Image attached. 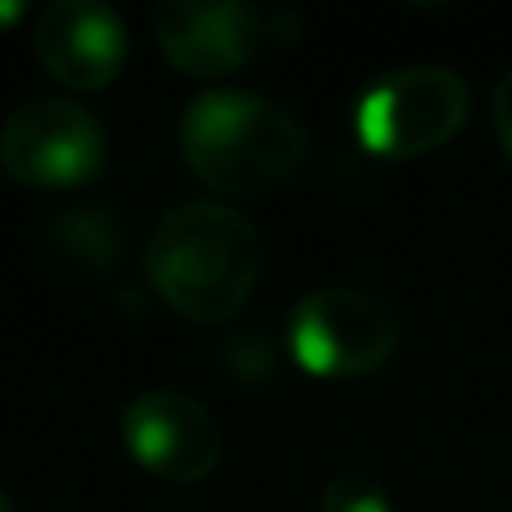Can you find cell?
<instances>
[{
	"label": "cell",
	"mask_w": 512,
	"mask_h": 512,
	"mask_svg": "<svg viewBox=\"0 0 512 512\" xmlns=\"http://www.w3.org/2000/svg\"><path fill=\"white\" fill-rule=\"evenodd\" d=\"M468 116V84L444 64H408L364 88L356 136L368 152L412 160L444 148Z\"/></svg>",
	"instance_id": "cell-3"
},
{
	"label": "cell",
	"mask_w": 512,
	"mask_h": 512,
	"mask_svg": "<svg viewBox=\"0 0 512 512\" xmlns=\"http://www.w3.org/2000/svg\"><path fill=\"white\" fill-rule=\"evenodd\" d=\"M228 352H232V364H236L232 372H236V376H244L248 384H256V380H264L268 372H276V360L268 356L272 348H268L260 336H252V332H248V336H240V340H232V348H228Z\"/></svg>",
	"instance_id": "cell-11"
},
{
	"label": "cell",
	"mask_w": 512,
	"mask_h": 512,
	"mask_svg": "<svg viewBox=\"0 0 512 512\" xmlns=\"http://www.w3.org/2000/svg\"><path fill=\"white\" fill-rule=\"evenodd\" d=\"M56 244L76 256L80 264L88 268H108L120 252V232H116V220L96 212V208H80V212H64L52 228Z\"/></svg>",
	"instance_id": "cell-9"
},
{
	"label": "cell",
	"mask_w": 512,
	"mask_h": 512,
	"mask_svg": "<svg viewBox=\"0 0 512 512\" xmlns=\"http://www.w3.org/2000/svg\"><path fill=\"white\" fill-rule=\"evenodd\" d=\"M492 124H496V136H500L504 152L512 156V68L496 80V92H492Z\"/></svg>",
	"instance_id": "cell-12"
},
{
	"label": "cell",
	"mask_w": 512,
	"mask_h": 512,
	"mask_svg": "<svg viewBox=\"0 0 512 512\" xmlns=\"http://www.w3.org/2000/svg\"><path fill=\"white\" fill-rule=\"evenodd\" d=\"M100 120L68 96H32L0 124V168L24 188H76L104 168Z\"/></svg>",
	"instance_id": "cell-5"
},
{
	"label": "cell",
	"mask_w": 512,
	"mask_h": 512,
	"mask_svg": "<svg viewBox=\"0 0 512 512\" xmlns=\"http://www.w3.org/2000/svg\"><path fill=\"white\" fill-rule=\"evenodd\" d=\"M32 48L40 68L72 88V92H100L108 88L128 56L124 20L96 0H56L40 12Z\"/></svg>",
	"instance_id": "cell-8"
},
{
	"label": "cell",
	"mask_w": 512,
	"mask_h": 512,
	"mask_svg": "<svg viewBox=\"0 0 512 512\" xmlns=\"http://www.w3.org/2000/svg\"><path fill=\"white\" fill-rule=\"evenodd\" d=\"M24 16V4H16V0H0V32L8 28V24H16Z\"/></svg>",
	"instance_id": "cell-13"
},
{
	"label": "cell",
	"mask_w": 512,
	"mask_h": 512,
	"mask_svg": "<svg viewBox=\"0 0 512 512\" xmlns=\"http://www.w3.org/2000/svg\"><path fill=\"white\" fill-rule=\"evenodd\" d=\"M152 36L176 72L212 80L256 56L264 16L240 0H164L152 12Z\"/></svg>",
	"instance_id": "cell-7"
},
{
	"label": "cell",
	"mask_w": 512,
	"mask_h": 512,
	"mask_svg": "<svg viewBox=\"0 0 512 512\" xmlns=\"http://www.w3.org/2000/svg\"><path fill=\"white\" fill-rule=\"evenodd\" d=\"M176 136L192 176L224 196H264L280 188L308 152L304 124L292 112L236 88L196 96Z\"/></svg>",
	"instance_id": "cell-2"
},
{
	"label": "cell",
	"mask_w": 512,
	"mask_h": 512,
	"mask_svg": "<svg viewBox=\"0 0 512 512\" xmlns=\"http://www.w3.org/2000/svg\"><path fill=\"white\" fill-rule=\"evenodd\" d=\"M0 512H12V504H8V496H4V488H0Z\"/></svg>",
	"instance_id": "cell-14"
},
{
	"label": "cell",
	"mask_w": 512,
	"mask_h": 512,
	"mask_svg": "<svg viewBox=\"0 0 512 512\" xmlns=\"http://www.w3.org/2000/svg\"><path fill=\"white\" fill-rule=\"evenodd\" d=\"M400 348L396 312L364 288L324 284L288 312V352L312 376H368Z\"/></svg>",
	"instance_id": "cell-4"
},
{
	"label": "cell",
	"mask_w": 512,
	"mask_h": 512,
	"mask_svg": "<svg viewBox=\"0 0 512 512\" xmlns=\"http://www.w3.org/2000/svg\"><path fill=\"white\" fill-rule=\"evenodd\" d=\"M128 456L168 484H196L220 460V428L212 412L176 388H152L120 412Z\"/></svg>",
	"instance_id": "cell-6"
},
{
	"label": "cell",
	"mask_w": 512,
	"mask_h": 512,
	"mask_svg": "<svg viewBox=\"0 0 512 512\" xmlns=\"http://www.w3.org/2000/svg\"><path fill=\"white\" fill-rule=\"evenodd\" d=\"M320 512H392V500L372 476L344 472V476H332L324 484Z\"/></svg>",
	"instance_id": "cell-10"
},
{
	"label": "cell",
	"mask_w": 512,
	"mask_h": 512,
	"mask_svg": "<svg viewBox=\"0 0 512 512\" xmlns=\"http://www.w3.org/2000/svg\"><path fill=\"white\" fill-rule=\"evenodd\" d=\"M156 296L192 324L232 320L260 276V236L252 220L216 200H192L160 216L144 248Z\"/></svg>",
	"instance_id": "cell-1"
}]
</instances>
